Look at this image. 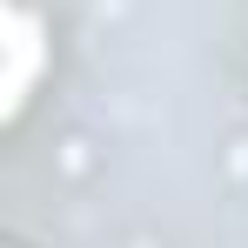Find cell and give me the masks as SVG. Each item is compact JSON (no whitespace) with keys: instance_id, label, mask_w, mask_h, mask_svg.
I'll return each mask as SVG.
<instances>
[{"instance_id":"1","label":"cell","mask_w":248,"mask_h":248,"mask_svg":"<svg viewBox=\"0 0 248 248\" xmlns=\"http://www.w3.org/2000/svg\"><path fill=\"white\" fill-rule=\"evenodd\" d=\"M7 54H14V67H7V101L20 108V94H27V81H34V61H41V47H34V20L14 7V41H7Z\"/></svg>"}]
</instances>
